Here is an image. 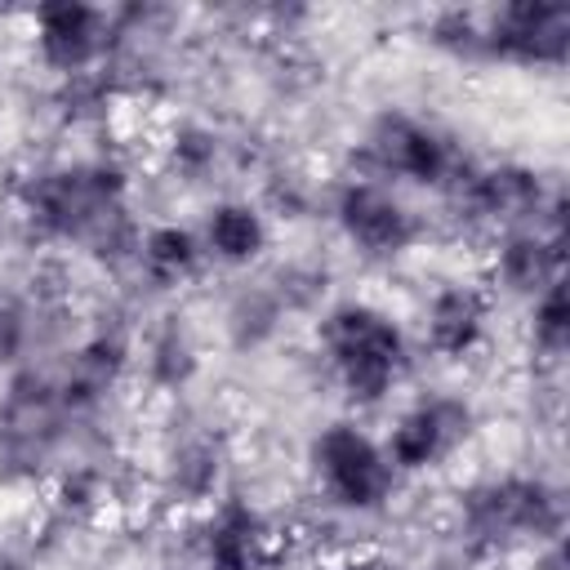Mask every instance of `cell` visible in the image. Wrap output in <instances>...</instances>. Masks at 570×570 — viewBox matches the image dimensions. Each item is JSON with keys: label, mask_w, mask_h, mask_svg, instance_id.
<instances>
[{"label": "cell", "mask_w": 570, "mask_h": 570, "mask_svg": "<svg viewBox=\"0 0 570 570\" xmlns=\"http://www.w3.org/2000/svg\"><path fill=\"white\" fill-rule=\"evenodd\" d=\"M22 214L49 240H89L98 245L125 209V169L107 160H80L40 169L22 183Z\"/></svg>", "instance_id": "obj_1"}, {"label": "cell", "mask_w": 570, "mask_h": 570, "mask_svg": "<svg viewBox=\"0 0 570 570\" xmlns=\"http://www.w3.org/2000/svg\"><path fill=\"white\" fill-rule=\"evenodd\" d=\"M321 347L338 387L361 405L383 401L405 370V334L370 303H338L321 321Z\"/></svg>", "instance_id": "obj_2"}, {"label": "cell", "mask_w": 570, "mask_h": 570, "mask_svg": "<svg viewBox=\"0 0 570 570\" xmlns=\"http://www.w3.org/2000/svg\"><path fill=\"white\" fill-rule=\"evenodd\" d=\"M557 530L561 503L534 476H503L463 494V534L476 548H503L512 539H552Z\"/></svg>", "instance_id": "obj_3"}, {"label": "cell", "mask_w": 570, "mask_h": 570, "mask_svg": "<svg viewBox=\"0 0 570 570\" xmlns=\"http://www.w3.org/2000/svg\"><path fill=\"white\" fill-rule=\"evenodd\" d=\"M312 463H316V476H321L325 494L338 508H352V512L379 508L396 485V472H392L387 454L352 423L325 428L312 445Z\"/></svg>", "instance_id": "obj_4"}, {"label": "cell", "mask_w": 570, "mask_h": 570, "mask_svg": "<svg viewBox=\"0 0 570 570\" xmlns=\"http://www.w3.org/2000/svg\"><path fill=\"white\" fill-rule=\"evenodd\" d=\"M365 165L374 174H396L419 187H441L463 169L459 156L450 151V142L432 125L401 116V111L379 116V125L365 138Z\"/></svg>", "instance_id": "obj_5"}, {"label": "cell", "mask_w": 570, "mask_h": 570, "mask_svg": "<svg viewBox=\"0 0 570 570\" xmlns=\"http://www.w3.org/2000/svg\"><path fill=\"white\" fill-rule=\"evenodd\" d=\"M570 45V9L552 0H517L481 22V53L508 62H561Z\"/></svg>", "instance_id": "obj_6"}, {"label": "cell", "mask_w": 570, "mask_h": 570, "mask_svg": "<svg viewBox=\"0 0 570 570\" xmlns=\"http://www.w3.org/2000/svg\"><path fill=\"white\" fill-rule=\"evenodd\" d=\"M31 31H36L40 62L58 76L94 71V62H102L107 45H111V18L94 4H80V0L40 4L31 13Z\"/></svg>", "instance_id": "obj_7"}, {"label": "cell", "mask_w": 570, "mask_h": 570, "mask_svg": "<svg viewBox=\"0 0 570 570\" xmlns=\"http://www.w3.org/2000/svg\"><path fill=\"white\" fill-rule=\"evenodd\" d=\"M334 218L365 254H396L414 240V214L379 178H352L334 200Z\"/></svg>", "instance_id": "obj_8"}, {"label": "cell", "mask_w": 570, "mask_h": 570, "mask_svg": "<svg viewBox=\"0 0 570 570\" xmlns=\"http://www.w3.org/2000/svg\"><path fill=\"white\" fill-rule=\"evenodd\" d=\"M468 423H472V414H468L463 401H454V396L423 401V405H414V410H405V414L396 419V428L387 432L383 454H387L392 472L432 468L441 454H450V450L463 441Z\"/></svg>", "instance_id": "obj_9"}, {"label": "cell", "mask_w": 570, "mask_h": 570, "mask_svg": "<svg viewBox=\"0 0 570 570\" xmlns=\"http://www.w3.org/2000/svg\"><path fill=\"white\" fill-rule=\"evenodd\" d=\"M450 183H454V200L472 218H490V223H517V218L539 214V205H543L539 174L525 169V165L459 169Z\"/></svg>", "instance_id": "obj_10"}, {"label": "cell", "mask_w": 570, "mask_h": 570, "mask_svg": "<svg viewBox=\"0 0 570 570\" xmlns=\"http://www.w3.org/2000/svg\"><path fill=\"white\" fill-rule=\"evenodd\" d=\"M485 321H490V303L476 285H445L428 303L423 338L436 356L454 361V356L476 352V343L485 338Z\"/></svg>", "instance_id": "obj_11"}, {"label": "cell", "mask_w": 570, "mask_h": 570, "mask_svg": "<svg viewBox=\"0 0 570 570\" xmlns=\"http://www.w3.org/2000/svg\"><path fill=\"white\" fill-rule=\"evenodd\" d=\"M200 557H205V570H258L263 557H267L263 517L240 499L218 503L214 517L205 521Z\"/></svg>", "instance_id": "obj_12"}, {"label": "cell", "mask_w": 570, "mask_h": 570, "mask_svg": "<svg viewBox=\"0 0 570 570\" xmlns=\"http://www.w3.org/2000/svg\"><path fill=\"white\" fill-rule=\"evenodd\" d=\"M494 281H503L512 294L539 298L561 281V232H508L494 254Z\"/></svg>", "instance_id": "obj_13"}, {"label": "cell", "mask_w": 570, "mask_h": 570, "mask_svg": "<svg viewBox=\"0 0 570 570\" xmlns=\"http://www.w3.org/2000/svg\"><path fill=\"white\" fill-rule=\"evenodd\" d=\"M200 245L218 258V263H249L263 254L267 245V223L263 214L249 205V200H218L205 218V232H200Z\"/></svg>", "instance_id": "obj_14"}, {"label": "cell", "mask_w": 570, "mask_h": 570, "mask_svg": "<svg viewBox=\"0 0 570 570\" xmlns=\"http://www.w3.org/2000/svg\"><path fill=\"white\" fill-rule=\"evenodd\" d=\"M200 254H205L200 236L178 227V223H160V227L138 236V263L147 267L151 281H165V285L187 281L200 267Z\"/></svg>", "instance_id": "obj_15"}, {"label": "cell", "mask_w": 570, "mask_h": 570, "mask_svg": "<svg viewBox=\"0 0 570 570\" xmlns=\"http://www.w3.org/2000/svg\"><path fill=\"white\" fill-rule=\"evenodd\" d=\"M218 472H223V450H218V441L196 436V441H187V445L174 450L169 490H174V499H183V503H200V499L214 494Z\"/></svg>", "instance_id": "obj_16"}, {"label": "cell", "mask_w": 570, "mask_h": 570, "mask_svg": "<svg viewBox=\"0 0 570 570\" xmlns=\"http://www.w3.org/2000/svg\"><path fill=\"white\" fill-rule=\"evenodd\" d=\"M165 156L169 165L183 174V178H200L214 169L218 160V138L205 129V125H178L169 138H165Z\"/></svg>", "instance_id": "obj_17"}, {"label": "cell", "mask_w": 570, "mask_h": 570, "mask_svg": "<svg viewBox=\"0 0 570 570\" xmlns=\"http://www.w3.org/2000/svg\"><path fill=\"white\" fill-rule=\"evenodd\" d=\"M281 321V294H267V289H249L236 298L232 307V338L240 347H258Z\"/></svg>", "instance_id": "obj_18"}, {"label": "cell", "mask_w": 570, "mask_h": 570, "mask_svg": "<svg viewBox=\"0 0 570 570\" xmlns=\"http://www.w3.org/2000/svg\"><path fill=\"white\" fill-rule=\"evenodd\" d=\"M566 338H570V303H566V281H557L534 298V347L557 356L566 352Z\"/></svg>", "instance_id": "obj_19"}, {"label": "cell", "mask_w": 570, "mask_h": 570, "mask_svg": "<svg viewBox=\"0 0 570 570\" xmlns=\"http://www.w3.org/2000/svg\"><path fill=\"white\" fill-rule=\"evenodd\" d=\"M147 370H151V379H156L160 387H183V383L191 379V370H196V352H191L187 334H183V330H165V334L151 343Z\"/></svg>", "instance_id": "obj_20"}, {"label": "cell", "mask_w": 570, "mask_h": 570, "mask_svg": "<svg viewBox=\"0 0 570 570\" xmlns=\"http://www.w3.org/2000/svg\"><path fill=\"white\" fill-rule=\"evenodd\" d=\"M432 40L450 53H476L481 49V18L468 9H445L432 22Z\"/></svg>", "instance_id": "obj_21"}, {"label": "cell", "mask_w": 570, "mask_h": 570, "mask_svg": "<svg viewBox=\"0 0 570 570\" xmlns=\"http://www.w3.org/2000/svg\"><path fill=\"white\" fill-rule=\"evenodd\" d=\"M58 508L62 512H94L102 499V476L94 468H71L58 476Z\"/></svg>", "instance_id": "obj_22"}, {"label": "cell", "mask_w": 570, "mask_h": 570, "mask_svg": "<svg viewBox=\"0 0 570 570\" xmlns=\"http://www.w3.org/2000/svg\"><path fill=\"white\" fill-rule=\"evenodd\" d=\"M27 312L13 303V298H0V361H13L22 347H27Z\"/></svg>", "instance_id": "obj_23"}, {"label": "cell", "mask_w": 570, "mask_h": 570, "mask_svg": "<svg viewBox=\"0 0 570 570\" xmlns=\"http://www.w3.org/2000/svg\"><path fill=\"white\" fill-rule=\"evenodd\" d=\"M352 570H356V566H352Z\"/></svg>", "instance_id": "obj_24"}]
</instances>
